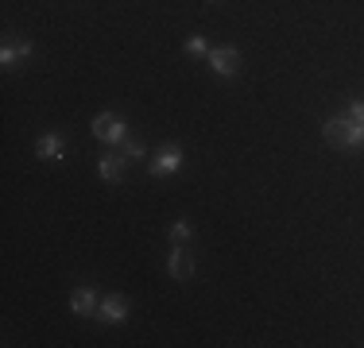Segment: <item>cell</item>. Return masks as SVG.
I'll return each mask as SVG.
<instances>
[{"label":"cell","mask_w":364,"mask_h":348,"mask_svg":"<svg viewBox=\"0 0 364 348\" xmlns=\"http://www.w3.org/2000/svg\"><path fill=\"white\" fill-rule=\"evenodd\" d=\"M322 136H326V143H333V147H341V151H360L364 147V124H357L353 116H329L326 124H322Z\"/></svg>","instance_id":"cell-1"},{"label":"cell","mask_w":364,"mask_h":348,"mask_svg":"<svg viewBox=\"0 0 364 348\" xmlns=\"http://www.w3.org/2000/svg\"><path fill=\"white\" fill-rule=\"evenodd\" d=\"M90 132L97 139H105V143H112V147H120L128 139V120L120 116V112H97L93 124H90Z\"/></svg>","instance_id":"cell-2"},{"label":"cell","mask_w":364,"mask_h":348,"mask_svg":"<svg viewBox=\"0 0 364 348\" xmlns=\"http://www.w3.org/2000/svg\"><path fill=\"white\" fill-rule=\"evenodd\" d=\"M182 163H186L182 147L178 143H163L159 151L147 159V174H151V178H167V174H178L182 170Z\"/></svg>","instance_id":"cell-3"},{"label":"cell","mask_w":364,"mask_h":348,"mask_svg":"<svg viewBox=\"0 0 364 348\" xmlns=\"http://www.w3.org/2000/svg\"><path fill=\"white\" fill-rule=\"evenodd\" d=\"M205 62H210V70L218 77H237L240 74V50L237 47H210V55H205Z\"/></svg>","instance_id":"cell-4"},{"label":"cell","mask_w":364,"mask_h":348,"mask_svg":"<svg viewBox=\"0 0 364 348\" xmlns=\"http://www.w3.org/2000/svg\"><path fill=\"white\" fill-rule=\"evenodd\" d=\"M97 174L109 182V186H124V174H128V155L124 151H112L97 159Z\"/></svg>","instance_id":"cell-5"},{"label":"cell","mask_w":364,"mask_h":348,"mask_svg":"<svg viewBox=\"0 0 364 348\" xmlns=\"http://www.w3.org/2000/svg\"><path fill=\"white\" fill-rule=\"evenodd\" d=\"M167 271H171V278H178V283H190V278H194V256L186 251V244H175V248H171Z\"/></svg>","instance_id":"cell-6"},{"label":"cell","mask_w":364,"mask_h":348,"mask_svg":"<svg viewBox=\"0 0 364 348\" xmlns=\"http://www.w3.org/2000/svg\"><path fill=\"white\" fill-rule=\"evenodd\" d=\"M97 317L105 321V325H124L128 321V298L124 294H105L97 306Z\"/></svg>","instance_id":"cell-7"},{"label":"cell","mask_w":364,"mask_h":348,"mask_svg":"<svg viewBox=\"0 0 364 348\" xmlns=\"http://www.w3.org/2000/svg\"><path fill=\"white\" fill-rule=\"evenodd\" d=\"M31 50H36V47H31L28 39H12V35H8V39H4V47H0V66H4V70H12V66L28 62V58H31Z\"/></svg>","instance_id":"cell-8"},{"label":"cell","mask_w":364,"mask_h":348,"mask_svg":"<svg viewBox=\"0 0 364 348\" xmlns=\"http://www.w3.org/2000/svg\"><path fill=\"white\" fill-rule=\"evenodd\" d=\"M36 155L47 163H63L66 159V136L63 132H43L39 143H36Z\"/></svg>","instance_id":"cell-9"},{"label":"cell","mask_w":364,"mask_h":348,"mask_svg":"<svg viewBox=\"0 0 364 348\" xmlns=\"http://www.w3.org/2000/svg\"><path fill=\"white\" fill-rule=\"evenodd\" d=\"M97 306H101V294L93 286H77L70 294V313H77V317H97Z\"/></svg>","instance_id":"cell-10"},{"label":"cell","mask_w":364,"mask_h":348,"mask_svg":"<svg viewBox=\"0 0 364 348\" xmlns=\"http://www.w3.org/2000/svg\"><path fill=\"white\" fill-rule=\"evenodd\" d=\"M194 240V224L186 221V217H178L175 224H171V244H190Z\"/></svg>","instance_id":"cell-11"},{"label":"cell","mask_w":364,"mask_h":348,"mask_svg":"<svg viewBox=\"0 0 364 348\" xmlns=\"http://www.w3.org/2000/svg\"><path fill=\"white\" fill-rule=\"evenodd\" d=\"M120 151L128 155V163H144L147 159V147L140 143V139H124V143H120Z\"/></svg>","instance_id":"cell-12"},{"label":"cell","mask_w":364,"mask_h":348,"mask_svg":"<svg viewBox=\"0 0 364 348\" xmlns=\"http://www.w3.org/2000/svg\"><path fill=\"white\" fill-rule=\"evenodd\" d=\"M182 50H186V55H194V58H205V55H210V43H205L202 35H190V39L182 43Z\"/></svg>","instance_id":"cell-13"},{"label":"cell","mask_w":364,"mask_h":348,"mask_svg":"<svg viewBox=\"0 0 364 348\" xmlns=\"http://www.w3.org/2000/svg\"><path fill=\"white\" fill-rule=\"evenodd\" d=\"M345 116H353L357 124H364V101H360V97L349 101V104H345Z\"/></svg>","instance_id":"cell-14"},{"label":"cell","mask_w":364,"mask_h":348,"mask_svg":"<svg viewBox=\"0 0 364 348\" xmlns=\"http://www.w3.org/2000/svg\"><path fill=\"white\" fill-rule=\"evenodd\" d=\"M205 4H218V0H205Z\"/></svg>","instance_id":"cell-15"}]
</instances>
